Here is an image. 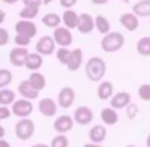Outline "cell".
<instances>
[{
    "label": "cell",
    "mask_w": 150,
    "mask_h": 147,
    "mask_svg": "<svg viewBox=\"0 0 150 147\" xmlns=\"http://www.w3.org/2000/svg\"><path fill=\"white\" fill-rule=\"evenodd\" d=\"M84 72L90 81L92 82L103 81L104 76L107 73L105 61L101 57H99V56H93V57L88 58V61L84 64Z\"/></svg>",
    "instance_id": "6da1fadb"
},
{
    "label": "cell",
    "mask_w": 150,
    "mask_h": 147,
    "mask_svg": "<svg viewBox=\"0 0 150 147\" xmlns=\"http://www.w3.org/2000/svg\"><path fill=\"white\" fill-rule=\"evenodd\" d=\"M125 44V37L120 32H109L104 34L100 41V48L105 53H116L122 49Z\"/></svg>",
    "instance_id": "7a4b0ae2"
},
{
    "label": "cell",
    "mask_w": 150,
    "mask_h": 147,
    "mask_svg": "<svg viewBox=\"0 0 150 147\" xmlns=\"http://www.w3.org/2000/svg\"><path fill=\"white\" fill-rule=\"evenodd\" d=\"M36 125L30 118H20L15 125V135L20 141H28L33 137Z\"/></svg>",
    "instance_id": "3957f363"
},
{
    "label": "cell",
    "mask_w": 150,
    "mask_h": 147,
    "mask_svg": "<svg viewBox=\"0 0 150 147\" xmlns=\"http://www.w3.org/2000/svg\"><path fill=\"white\" fill-rule=\"evenodd\" d=\"M33 103L32 101L25 100V98H20V100H16L12 103V108H11V113L15 117L18 118H28L32 113H33Z\"/></svg>",
    "instance_id": "277c9868"
},
{
    "label": "cell",
    "mask_w": 150,
    "mask_h": 147,
    "mask_svg": "<svg viewBox=\"0 0 150 147\" xmlns=\"http://www.w3.org/2000/svg\"><path fill=\"white\" fill-rule=\"evenodd\" d=\"M53 40H54L55 45H59L61 48H69L73 44V33H71L70 29H67L66 27H58L54 29L53 32Z\"/></svg>",
    "instance_id": "5b68a950"
},
{
    "label": "cell",
    "mask_w": 150,
    "mask_h": 147,
    "mask_svg": "<svg viewBox=\"0 0 150 147\" xmlns=\"http://www.w3.org/2000/svg\"><path fill=\"white\" fill-rule=\"evenodd\" d=\"M93 118H95L93 117V111L88 106H78L73 114L74 122L80 125V126H88L90 123H92Z\"/></svg>",
    "instance_id": "8992f818"
},
{
    "label": "cell",
    "mask_w": 150,
    "mask_h": 147,
    "mask_svg": "<svg viewBox=\"0 0 150 147\" xmlns=\"http://www.w3.org/2000/svg\"><path fill=\"white\" fill-rule=\"evenodd\" d=\"M76 29L82 34L91 33L95 29V17L91 13H87V12H83L80 15H78Z\"/></svg>",
    "instance_id": "52a82bcc"
},
{
    "label": "cell",
    "mask_w": 150,
    "mask_h": 147,
    "mask_svg": "<svg viewBox=\"0 0 150 147\" xmlns=\"http://www.w3.org/2000/svg\"><path fill=\"white\" fill-rule=\"evenodd\" d=\"M36 52L41 56H52L55 53V42L52 36H42L36 42Z\"/></svg>",
    "instance_id": "ba28073f"
},
{
    "label": "cell",
    "mask_w": 150,
    "mask_h": 147,
    "mask_svg": "<svg viewBox=\"0 0 150 147\" xmlns=\"http://www.w3.org/2000/svg\"><path fill=\"white\" fill-rule=\"evenodd\" d=\"M75 102V90L71 86H65L59 90L57 97V103L62 109H69Z\"/></svg>",
    "instance_id": "9c48e42d"
},
{
    "label": "cell",
    "mask_w": 150,
    "mask_h": 147,
    "mask_svg": "<svg viewBox=\"0 0 150 147\" xmlns=\"http://www.w3.org/2000/svg\"><path fill=\"white\" fill-rule=\"evenodd\" d=\"M37 25L30 20H21L15 24V32L16 34H23L29 39H33L37 34Z\"/></svg>",
    "instance_id": "30bf717a"
},
{
    "label": "cell",
    "mask_w": 150,
    "mask_h": 147,
    "mask_svg": "<svg viewBox=\"0 0 150 147\" xmlns=\"http://www.w3.org/2000/svg\"><path fill=\"white\" fill-rule=\"evenodd\" d=\"M29 54V50L26 48H21V47H15L13 49H11L9 52V62L12 64L16 68H21V66H25V61L26 57Z\"/></svg>",
    "instance_id": "8fae6325"
},
{
    "label": "cell",
    "mask_w": 150,
    "mask_h": 147,
    "mask_svg": "<svg viewBox=\"0 0 150 147\" xmlns=\"http://www.w3.org/2000/svg\"><path fill=\"white\" fill-rule=\"evenodd\" d=\"M74 123L75 122H74L73 117L63 114V115L57 117V119H55L54 123H53V127H54V130L58 133V134H65L66 135L67 133H70L71 130H73Z\"/></svg>",
    "instance_id": "7c38bea8"
},
{
    "label": "cell",
    "mask_w": 150,
    "mask_h": 147,
    "mask_svg": "<svg viewBox=\"0 0 150 147\" xmlns=\"http://www.w3.org/2000/svg\"><path fill=\"white\" fill-rule=\"evenodd\" d=\"M132 102V97L128 92H119L116 94H113L109 100V106L115 110H121L125 109L129 103Z\"/></svg>",
    "instance_id": "4fadbf2b"
},
{
    "label": "cell",
    "mask_w": 150,
    "mask_h": 147,
    "mask_svg": "<svg viewBox=\"0 0 150 147\" xmlns=\"http://www.w3.org/2000/svg\"><path fill=\"white\" fill-rule=\"evenodd\" d=\"M58 110V103L53 98L45 97L41 98L38 102V111L44 117H54Z\"/></svg>",
    "instance_id": "5bb4252c"
},
{
    "label": "cell",
    "mask_w": 150,
    "mask_h": 147,
    "mask_svg": "<svg viewBox=\"0 0 150 147\" xmlns=\"http://www.w3.org/2000/svg\"><path fill=\"white\" fill-rule=\"evenodd\" d=\"M82 65H83V50L80 48H74L73 50H70L66 68L70 72H76L82 68Z\"/></svg>",
    "instance_id": "9a60e30c"
},
{
    "label": "cell",
    "mask_w": 150,
    "mask_h": 147,
    "mask_svg": "<svg viewBox=\"0 0 150 147\" xmlns=\"http://www.w3.org/2000/svg\"><path fill=\"white\" fill-rule=\"evenodd\" d=\"M120 24L124 27V29H127L128 32H134L140 27V17L134 15L133 12H125L120 16L119 19Z\"/></svg>",
    "instance_id": "2e32d148"
},
{
    "label": "cell",
    "mask_w": 150,
    "mask_h": 147,
    "mask_svg": "<svg viewBox=\"0 0 150 147\" xmlns=\"http://www.w3.org/2000/svg\"><path fill=\"white\" fill-rule=\"evenodd\" d=\"M107 138V127L104 125H95L90 129L88 131V139L91 143H101L105 141Z\"/></svg>",
    "instance_id": "e0dca14e"
},
{
    "label": "cell",
    "mask_w": 150,
    "mask_h": 147,
    "mask_svg": "<svg viewBox=\"0 0 150 147\" xmlns=\"http://www.w3.org/2000/svg\"><path fill=\"white\" fill-rule=\"evenodd\" d=\"M17 92L23 98L29 100V101L36 100V98H38V95H40V92H37V90H34L33 87H32V85L29 84L28 80H24V81H21L20 84H18Z\"/></svg>",
    "instance_id": "ac0fdd59"
},
{
    "label": "cell",
    "mask_w": 150,
    "mask_h": 147,
    "mask_svg": "<svg viewBox=\"0 0 150 147\" xmlns=\"http://www.w3.org/2000/svg\"><path fill=\"white\" fill-rule=\"evenodd\" d=\"M96 94H98L99 100H101V101L111 100V97L115 94L113 84L111 81H100L98 89H96Z\"/></svg>",
    "instance_id": "d6986e66"
},
{
    "label": "cell",
    "mask_w": 150,
    "mask_h": 147,
    "mask_svg": "<svg viewBox=\"0 0 150 147\" xmlns=\"http://www.w3.org/2000/svg\"><path fill=\"white\" fill-rule=\"evenodd\" d=\"M100 118H101V121H103V123L105 125V126H115V125L119 122L120 117H119L117 110H115V109H112L111 106H109V108L101 109Z\"/></svg>",
    "instance_id": "ffe728a7"
},
{
    "label": "cell",
    "mask_w": 150,
    "mask_h": 147,
    "mask_svg": "<svg viewBox=\"0 0 150 147\" xmlns=\"http://www.w3.org/2000/svg\"><path fill=\"white\" fill-rule=\"evenodd\" d=\"M42 64H44V58H42L41 54L38 53H30L29 52L28 57H26L25 61V68L30 72H38L41 69Z\"/></svg>",
    "instance_id": "44dd1931"
},
{
    "label": "cell",
    "mask_w": 150,
    "mask_h": 147,
    "mask_svg": "<svg viewBox=\"0 0 150 147\" xmlns=\"http://www.w3.org/2000/svg\"><path fill=\"white\" fill-rule=\"evenodd\" d=\"M132 12L137 17H150V0H140L134 3L132 7Z\"/></svg>",
    "instance_id": "7402d4cb"
},
{
    "label": "cell",
    "mask_w": 150,
    "mask_h": 147,
    "mask_svg": "<svg viewBox=\"0 0 150 147\" xmlns=\"http://www.w3.org/2000/svg\"><path fill=\"white\" fill-rule=\"evenodd\" d=\"M28 81H29V84L32 85V87H33L34 90H37V92L44 90L45 86H46V78H45V76L41 74L40 72H32Z\"/></svg>",
    "instance_id": "603a6c76"
},
{
    "label": "cell",
    "mask_w": 150,
    "mask_h": 147,
    "mask_svg": "<svg viewBox=\"0 0 150 147\" xmlns=\"http://www.w3.org/2000/svg\"><path fill=\"white\" fill-rule=\"evenodd\" d=\"M62 19V23L63 27H66L67 29H75L76 28V24H78V13L73 9H66L63 12V15L61 16Z\"/></svg>",
    "instance_id": "cb8c5ba5"
},
{
    "label": "cell",
    "mask_w": 150,
    "mask_h": 147,
    "mask_svg": "<svg viewBox=\"0 0 150 147\" xmlns=\"http://www.w3.org/2000/svg\"><path fill=\"white\" fill-rule=\"evenodd\" d=\"M42 24H44L45 27H47V28H58V27L61 25V23H62V19H61V16L58 15V13H54V12H49L46 13V15L42 16L41 19Z\"/></svg>",
    "instance_id": "d4e9b609"
},
{
    "label": "cell",
    "mask_w": 150,
    "mask_h": 147,
    "mask_svg": "<svg viewBox=\"0 0 150 147\" xmlns=\"http://www.w3.org/2000/svg\"><path fill=\"white\" fill-rule=\"evenodd\" d=\"M136 50L141 57H150V36H144L138 39L136 44Z\"/></svg>",
    "instance_id": "484cf974"
},
{
    "label": "cell",
    "mask_w": 150,
    "mask_h": 147,
    "mask_svg": "<svg viewBox=\"0 0 150 147\" xmlns=\"http://www.w3.org/2000/svg\"><path fill=\"white\" fill-rule=\"evenodd\" d=\"M95 29L99 32V33H101L104 36V34L111 32V23H109V20L105 17V16L98 15L95 17Z\"/></svg>",
    "instance_id": "4316f807"
},
{
    "label": "cell",
    "mask_w": 150,
    "mask_h": 147,
    "mask_svg": "<svg viewBox=\"0 0 150 147\" xmlns=\"http://www.w3.org/2000/svg\"><path fill=\"white\" fill-rule=\"evenodd\" d=\"M16 101V93L12 89H0V106H8L12 105Z\"/></svg>",
    "instance_id": "83f0119b"
},
{
    "label": "cell",
    "mask_w": 150,
    "mask_h": 147,
    "mask_svg": "<svg viewBox=\"0 0 150 147\" xmlns=\"http://www.w3.org/2000/svg\"><path fill=\"white\" fill-rule=\"evenodd\" d=\"M40 8L37 7H24L23 9L18 12V17L21 20H33L38 16Z\"/></svg>",
    "instance_id": "f1b7e54d"
},
{
    "label": "cell",
    "mask_w": 150,
    "mask_h": 147,
    "mask_svg": "<svg viewBox=\"0 0 150 147\" xmlns=\"http://www.w3.org/2000/svg\"><path fill=\"white\" fill-rule=\"evenodd\" d=\"M12 80H13L12 72L5 68L0 69V89L8 87V85H11V82H12Z\"/></svg>",
    "instance_id": "f546056e"
},
{
    "label": "cell",
    "mask_w": 150,
    "mask_h": 147,
    "mask_svg": "<svg viewBox=\"0 0 150 147\" xmlns=\"http://www.w3.org/2000/svg\"><path fill=\"white\" fill-rule=\"evenodd\" d=\"M50 147H69V138L65 134H58L52 139Z\"/></svg>",
    "instance_id": "4dcf8cb0"
},
{
    "label": "cell",
    "mask_w": 150,
    "mask_h": 147,
    "mask_svg": "<svg viewBox=\"0 0 150 147\" xmlns=\"http://www.w3.org/2000/svg\"><path fill=\"white\" fill-rule=\"evenodd\" d=\"M137 94L140 97L141 101H145V102H149L150 101V84H142L140 85L137 90Z\"/></svg>",
    "instance_id": "1f68e13d"
},
{
    "label": "cell",
    "mask_w": 150,
    "mask_h": 147,
    "mask_svg": "<svg viewBox=\"0 0 150 147\" xmlns=\"http://www.w3.org/2000/svg\"><path fill=\"white\" fill-rule=\"evenodd\" d=\"M69 54H70V49L69 48H58L57 52H55V56H57V60L59 61L62 65L66 66L67 64V60H69Z\"/></svg>",
    "instance_id": "d6a6232c"
},
{
    "label": "cell",
    "mask_w": 150,
    "mask_h": 147,
    "mask_svg": "<svg viewBox=\"0 0 150 147\" xmlns=\"http://www.w3.org/2000/svg\"><path fill=\"white\" fill-rule=\"evenodd\" d=\"M125 110H127V117L130 119V121H133V119L137 117V114H138V111H140V108H138V105L137 103H134V102H130L129 105L125 108Z\"/></svg>",
    "instance_id": "836d02e7"
},
{
    "label": "cell",
    "mask_w": 150,
    "mask_h": 147,
    "mask_svg": "<svg viewBox=\"0 0 150 147\" xmlns=\"http://www.w3.org/2000/svg\"><path fill=\"white\" fill-rule=\"evenodd\" d=\"M30 40L29 37L26 36H23V34H16L15 39H13V41H15L16 47H21V48H26L29 44H30Z\"/></svg>",
    "instance_id": "e575fe53"
},
{
    "label": "cell",
    "mask_w": 150,
    "mask_h": 147,
    "mask_svg": "<svg viewBox=\"0 0 150 147\" xmlns=\"http://www.w3.org/2000/svg\"><path fill=\"white\" fill-rule=\"evenodd\" d=\"M8 42H9V32L0 27V47H5Z\"/></svg>",
    "instance_id": "d590c367"
},
{
    "label": "cell",
    "mask_w": 150,
    "mask_h": 147,
    "mask_svg": "<svg viewBox=\"0 0 150 147\" xmlns=\"http://www.w3.org/2000/svg\"><path fill=\"white\" fill-rule=\"evenodd\" d=\"M11 115H12V113H11L9 108H7V106H0V121L8 119Z\"/></svg>",
    "instance_id": "8d00e7d4"
},
{
    "label": "cell",
    "mask_w": 150,
    "mask_h": 147,
    "mask_svg": "<svg viewBox=\"0 0 150 147\" xmlns=\"http://www.w3.org/2000/svg\"><path fill=\"white\" fill-rule=\"evenodd\" d=\"M44 0H23L24 7H37L40 8L42 5Z\"/></svg>",
    "instance_id": "74e56055"
},
{
    "label": "cell",
    "mask_w": 150,
    "mask_h": 147,
    "mask_svg": "<svg viewBox=\"0 0 150 147\" xmlns=\"http://www.w3.org/2000/svg\"><path fill=\"white\" fill-rule=\"evenodd\" d=\"M78 3V0H59V5L65 9H71L75 4Z\"/></svg>",
    "instance_id": "f35d334b"
},
{
    "label": "cell",
    "mask_w": 150,
    "mask_h": 147,
    "mask_svg": "<svg viewBox=\"0 0 150 147\" xmlns=\"http://www.w3.org/2000/svg\"><path fill=\"white\" fill-rule=\"evenodd\" d=\"M109 0H91V3L95 5H105Z\"/></svg>",
    "instance_id": "ab89813d"
},
{
    "label": "cell",
    "mask_w": 150,
    "mask_h": 147,
    "mask_svg": "<svg viewBox=\"0 0 150 147\" xmlns=\"http://www.w3.org/2000/svg\"><path fill=\"white\" fill-rule=\"evenodd\" d=\"M5 17H7V13L4 12V11L0 8V24H3L5 21Z\"/></svg>",
    "instance_id": "60d3db41"
},
{
    "label": "cell",
    "mask_w": 150,
    "mask_h": 147,
    "mask_svg": "<svg viewBox=\"0 0 150 147\" xmlns=\"http://www.w3.org/2000/svg\"><path fill=\"white\" fill-rule=\"evenodd\" d=\"M0 147H11V143L5 139H0Z\"/></svg>",
    "instance_id": "b9f144b4"
},
{
    "label": "cell",
    "mask_w": 150,
    "mask_h": 147,
    "mask_svg": "<svg viewBox=\"0 0 150 147\" xmlns=\"http://www.w3.org/2000/svg\"><path fill=\"white\" fill-rule=\"evenodd\" d=\"M83 147H104L103 145H99V143H86V145H83Z\"/></svg>",
    "instance_id": "7bdbcfd3"
},
{
    "label": "cell",
    "mask_w": 150,
    "mask_h": 147,
    "mask_svg": "<svg viewBox=\"0 0 150 147\" xmlns=\"http://www.w3.org/2000/svg\"><path fill=\"white\" fill-rule=\"evenodd\" d=\"M4 4H8V5H13V4H16L17 1H20V0H1Z\"/></svg>",
    "instance_id": "ee69618b"
},
{
    "label": "cell",
    "mask_w": 150,
    "mask_h": 147,
    "mask_svg": "<svg viewBox=\"0 0 150 147\" xmlns=\"http://www.w3.org/2000/svg\"><path fill=\"white\" fill-rule=\"evenodd\" d=\"M4 135H5V129L1 126V125H0V139H3V138H4Z\"/></svg>",
    "instance_id": "f6af8a7d"
},
{
    "label": "cell",
    "mask_w": 150,
    "mask_h": 147,
    "mask_svg": "<svg viewBox=\"0 0 150 147\" xmlns=\"http://www.w3.org/2000/svg\"><path fill=\"white\" fill-rule=\"evenodd\" d=\"M32 147H50L49 145H45V143H36V145H33Z\"/></svg>",
    "instance_id": "bcb514c9"
},
{
    "label": "cell",
    "mask_w": 150,
    "mask_h": 147,
    "mask_svg": "<svg viewBox=\"0 0 150 147\" xmlns=\"http://www.w3.org/2000/svg\"><path fill=\"white\" fill-rule=\"evenodd\" d=\"M53 1H54V0H44V1H42V4H44V5H49L50 3H53Z\"/></svg>",
    "instance_id": "7dc6e473"
},
{
    "label": "cell",
    "mask_w": 150,
    "mask_h": 147,
    "mask_svg": "<svg viewBox=\"0 0 150 147\" xmlns=\"http://www.w3.org/2000/svg\"><path fill=\"white\" fill-rule=\"evenodd\" d=\"M146 147H150V134L148 135V137H146Z\"/></svg>",
    "instance_id": "c3c4849f"
},
{
    "label": "cell",
    "mask_w": 150,
    "mask_h": 147,
    "mask_svg": "<svg viewBox=\"0 0 150 147\" xmlns=\"http://www.w3.org/2000/svg\"><path fill=\"white\" fill-rule=\"evenodd\" d=\"M125 147H136L134 145H128V146H125Z\"/></svg>",
    "instance_id": "681fc988"
},
{
    "label": "cell",
    "mask_w": 150,
    "mask_h": 147,
    "mask_svg": "<svg viewBox=\"0 0 150 147\" xmlns=\"http://www.w3.org/2000/svg\"><path fill=\"white\" fill-rule=\"evenodd\" d=\"M122 1H124V3H127V4H128V3H129V0H122Z\"/></svg>",
    "instance_id": "f907efd6"
},
{
    "label": "cell",
    "mask_w": 150,
    "mask_h": 147,
    "mask_svg": "<svg viewBox=\"0 0 150 147\" xmlns=\"http://www.w3.org/2000/svg\"><path fill=\"white\" fill-rule=\"evenodd\" d=\"M149 27H150V20H149Z\"/></svg>",
    "instance_id": "816d5d0a"
}]
</instances>
